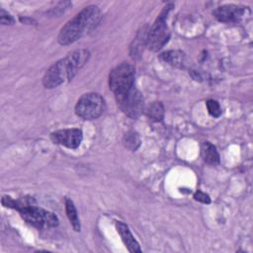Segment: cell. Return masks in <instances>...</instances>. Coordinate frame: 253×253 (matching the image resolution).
Returning <instances> with one entry per match:
<instances>
[{"label":"cell","mask_w":253,"mask_h":253,"mask_svg":"<svg viewBox=\"0 0 253 253\" xmlns=\"http://www.w3.org/2000/svg\"><path fill=\"white\" fill-rule=\"evenodd\" d=\"M89 51L85 49L75 50L66 57L53 63L44 73L42 84L45 88H54L63 82L72 79L77 71L86 63Z\"/></svg>","instance_id":"1"},{"label":"cell","mask_w":253,"mask_h":253,"mask_svg":"<svg viewBox=\"0 0 253 253\" xmlns=\"http://www.w3.org/2000/svg\"><path fill=\"white\" fill-rule=\"evenodd\" d=\"M101 20V12L97 6H88L68 21L60 30L57 41L66 45L80 39L84 34L93 30Z\"/></svg>","instance_id":"2"},{"label":"cell","mask_w":253,"mask_h":253,"mask_svg":"<svg viewBox=\"0 0 253 253\" xmlns=\"http://www.w3.org/2000/svg\"><path fill=\"white\" fill-rule=\"evenodd\" d=\"M32 202L33 200L29 199L15 201L7 196L2 198V205L4 207L17 210L27 222L38 228L43 226H56L58 224V219L52 212L37 207L32 204Z\"/></svg>","instance_id":"3"},{"label":"cell","mask_w":253,"mask_h":253,"mask_svg":"<svg viewBox=\"0 0 253 253\" xmlns=\"http://www.w3.org/2000/svg\"><path fill=\"white\" fill-rule=\"evenodd\" d=\"M172 5H167L164 7L161 14L158 16L147 36V45L152 51H158L161 49L168 42L170 38V32L166 25V17Z\"/></svg>","instance_id":"4"},{"label":"cell","mask_w":253,"mask_h":253,"mask_svg":"<svg viewBox=\"0 0 253 253\" xmlns=\"http://www.w3.org/2000/svg\"><path fill=\"white\" fill-rule=\"evenodd\" d=\"M105 108V101L99 94L86 93L77 101L75 113L84 120H94L104 113Z\"/></svg>","instance_id":"5"},{"label":"cell","mask_w":253,"mask_h":253,"mask_svg":"<svg viewBox=\"0 0 253 253\" xmlns=\"http://www.w3.org/2000/svg\"><path fill=\"white\" fill-rule=\"evenodd\" d=\"M118 106L127 117L136 119L143 112V97L133 86L124 92L115 94Z\"/></svg>","instance_id":"6"},{"label":"cell","mask_w":253,"mask_h":253,"mask_svg":"<svg viewBox=\"0 0 253 253\" xmlns=\"http://www.w3.org/2000/svg\"><path fill=\"white\" fill-rule=\"evenodd\" d=\"M134 67L130 63L124 62L115 67L109 76L110 89L115 93L124 92L133 86Z\"/></svg>","instance_id":"7"},{"label":"cell","mask_w":253,"mask_h":253,"mask_svg":"<svg viewBox=\"0 0 253 253\" xmlns=\"http://www.w3.org/2000/svg\"><path fill=\"white\" fill-rule=\"evenodd\" d=\"M50 138L54 143L64 145L68 148H77L83 138L82 131L78 128L58 129L50 134Z\"/></svg>","instance_id":"8"},{"label":"cell","mask_w":253,"mask_h":253,"mask_svg":"<svg viewBox=\"0 0 253 253\" xmlns=\"http://www.w3.org/2000/svg\"><path fill=\"white\" fill-rule=\"evenodd\" d=\"M244 9L237 5H222L217 7L213 12V16L220 22H233L242 17Z\"/></svg>","instance_id":"9"},{"label":"cell","mask_w":253,"mask_h":253,"mask_svg":"<svg viewBox=\"0 0 253 253\" xmlns=\"http://www.w3.org/2000/svg\"><path fill=\"white\" fill-rule=\"evenodd\" d=\"M116 227L119 232V234L122 237L123 242L130 252H141V249L139 247L138 242L135 240L133 235L131 234L128 226L122 222V221H117L116 222Z\"/></svg>","instance_id":"10"},{"label":"cell","mask_w":253,"mask_h":253,"mask_svg":"<svg viewBox=\"0 0 253 253\" xmlns=\"http://www.w3.org/2000/svg\"><path fill=\"white\" fill-rule=\"evenodd\" d=\"M201 153H202V157L208 164L215 165L219 162V155L215 146L209 141L202 142Z\"/></svg>","instance_id":"11"},{"label":"cell","mask_w":253,"mask_h":253,"mask_svg":"<svg viewBox=\"0 0 253 253\" xmlns=\"http://www.w3.org/2000/svg\"><path fill=\"white\" fill-rule=\"evenodd\" d=\"M161 58L176 67H184L186 56L181 50H169L161 54Z\"/></svg>","instance_id":"12"},{"label":"cell","mask_w":253,"mask_h":253,"mask_svg":"<svg viewBox=\"0 0 253 253\" xmlns=\"http://www.w3.org/2000/svg\"><path fill=\"white\" fill-rule=\"evenodd\" d=\"M147 36H148V33L145 28H143L137 34L136 38L134 39L130 46V54L132 57H135L141 53V51L143 50V45L145 44V42H147Z\"/></svg>","instance_id":"13"},{"label":"cell","mask_w":253,"mask_h":253,"mask_svg":"<svg viewBox=\"0 0 253 253\" xmlns=\"http://www.w3.org/2000/svg\"><path fill=\"white\" fill-rule=\"evenodd\" d=\"M147 117L153 122H161L164 118V107L161 102H153L146 109Z\"/></svg>","instance_id":"14"},{"label":"cell","mask_w":253,"mask_h":253,"mask_svg":"<svg viewBox=\"0 0 253 253\" xmlns=\"http://www.w3.org/2000/svg\"><path fill=\"white\" fill-rule=\"evenodd\" d=\"M65 210H66V214L70 220V223L72 224L74 230L79 231L80 230V221L77 215V211L75 209V206L73 202L70 199H65Z\"/></svg>","instance_id":"15"},{"label":"cell","mask_w":253,"mask_h":253,"mask_svg":"<svg viewBox=\"0 0 253 253\" xmlns=\"http://www.w3.org/2000/svg\"><path fill=\"white\" fill-rule=\"evenodd\" d=\"M123 144L130 151H135L140 145V138L137 132L127 131L123 137Z\"/></svg>","instance_id":"16"},{"label":"cell","mask_w":253,"mask_h":253,"mask_svg":"<svg viewBox=\"0 0 253 253\" xmlns=\"http://www.w3.org/2000/svg\"><path fill=\"white\" fill-rule=\"evenodd\" d=\"M207 108H208L210 115L214 118H217L221 115V108H220L218 102H216L214 100H209L207 102Z\"/></svg>","instance_id":"17"},{"label":"cell","mask_w":253,"mask_h":253,"mask_svg":"<svg viewBox=\"0 0 253 253\" xmlns=\"http://www.w3.org/2000/svg\"><path fill=\"white\" fill-rule=\"evenodd\" d=\"M194 199L196 201H199L203 204H210L211 203V198L208 194L202 192V191H197L194 195Z\"/></svg>","instance_id":"18"},{"label":"cell","mask_w":253,"mask_h":253,"mask_svg":"<svg viewBox=\"0 0 253 253\" xmlns=\"http://www.w3.org/2000/svg\"><path fill=\"white\" fill-rule=\"evenodd\" d=\"M0 21L2 25H11L14 23V19L12 18V16L5 12L3 9H1L0 12Z\"/></svg>","instance_id":"19"}]
</instances>
